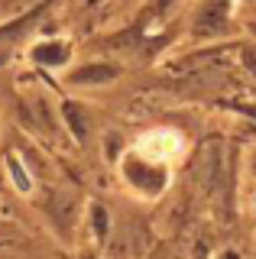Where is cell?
Listing matches in <instances>:
<instances>
[{
	"label": "cell",
	"instance_id": "obj_2",
	"mask_svg": "<svg viewBox=\"0 0 256 259\" xmlns=\"http://www.w3.org/2000/svg\"><path fill=\"white\" fill-rule=\"evenodd\" d=\"M179 146H182L179 133H172V130H153V133H146L140 140V152L146 159H169L179 152Z\"/></svg>",
	"mask_w": 256,
	"mask_h": 259
},
{
	"label": "cell",
	"instance_id": "obj_3",
	"mask_svg": "<svg viewBox=\"0 0 256 259\" xmlns=\"http://www.w3.org/2000/svg\"><path fill=\"white\" fill-rule=\"evenodd\" d=\"M224 23H227V10H224V4H214V7H207L201 13V20H198L195 29L201 32V36H211V32L224 29Z\"/></svg>",
	"mask_w": 256,
	"mask_h": 259
},
{
	"label": "cell",
	"instance_id": "obj_6",
	"mask_svg": "<svg viewBox=\"0 0 256 259\" xmlns=\"http://www.w3.org/2000/svg\"><path fill=\"white\" fill-rule=\"evenodd\" d=\"M253 207H256V194H253Z\"/></svg>",
	"mask_w": 256,
	"mask_h": 259
},
{
	"label": "cell",
	"instance_id": "obj_4",
	"mask_svg": "<svg viewBox=\"0 0 256 259\" xmlns=\"http://www.w3.org/2000/svg\"><path fill=\"white\" fill-rule=\"evenodd\" d=\"M10 175H13V182H17V188H20V191H29V188H33V182L26 178V172H23V165H20L17 159L10 162Z\"/></svg>",
	"mask_w": 256,
	"mask_h": 259
},
{
	"label": "cell",
	"instance_id": "obj_5",
	"mask_svg": "<svg viewBox=\"0 0 256 259\" xmlns=\"http://www.w3.org/2000/svg\"><path fill=\"white\" fill-rule=\"evenodd\" d=\"M243 110H246V113H250V117H256V107H243Z\"/></svg>",
	"mask_w": 256,
	"mask_h": 259
},
{
	"label": "cell",
	"instance_id": "obj_1",
	"mask_svg": "<svg viewBox=\"0 0 256 259\" xmlns=\"http://www.w3.org/2000/svg\"><path fill=\"white\" fill-rule=\"evenodd\" d=\"M195 178H198V188L204 194H211L214 185L221 182V146L218 143H204L201 146L198 162H195Z\"/></svg>",
	"mask_w": 256,
	"mask_h": 259
}]
</instances>
